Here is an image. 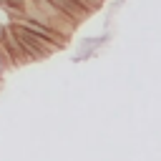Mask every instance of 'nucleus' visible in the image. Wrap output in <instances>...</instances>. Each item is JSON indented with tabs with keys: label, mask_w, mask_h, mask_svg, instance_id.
<instances>
[{
	"label": "nucleus",
	"mask_w": 161,
	"mask_h": 161,
	"mask_svg": "<svg viewBox=\"0 0 161 161\" xmlns=\"http://www.w3.org/2000/svg\"><path fill=\"white\" fill-rule=\"evenodd\" d=\"M83 3H86V10H88L91 15H93L96 10H101V8L106 5V0H83Z\"/></svg>",
	"instance_id": "nucleus-1"
}]
</instances>
